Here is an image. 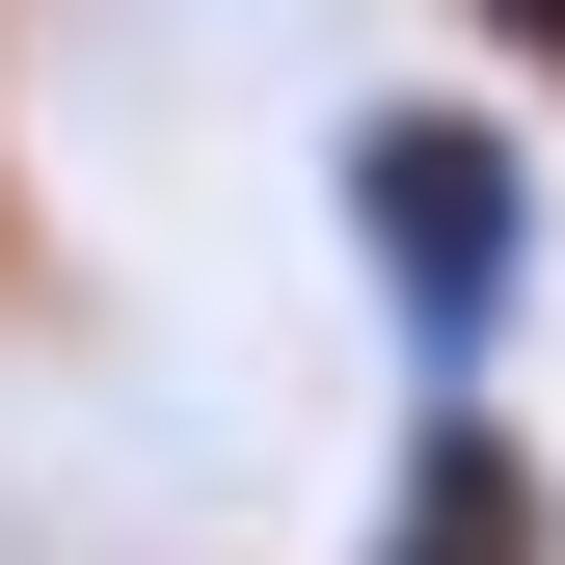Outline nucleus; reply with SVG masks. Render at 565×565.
Here are the masks:
<instances>
[{"mask_svg": "<svg viewBox=\"0 0 565 565\" xmlns=\"http://www.w3.org/2000/svg\"><path fill=\"white\" fill-rule=\"evenodd\" d=\"M377 565H539V484H512V431L431 377V458H404V539Z\"/></svg>", "mask_w": 565, "mask_h": 565, "instance_id": "obj_2", "label": "nucleus"}, {"mask_svg": "<svg viewBox=\"0 0 565 565\" xmlns=\"http://www.w3.org/2000/svg\"><path fill=\"white\" fill-rule=\"evenodd\" d=\"M350 243L404 297V377H484L512 350V135L484 108H377L350 135Z\"/></svg>", "mask_w": 565, "mask_h": 565, "instance_id": "obj_1", "label": "nucleus"}, {"mask_svg": "<svg viewBox=\"0 0 565 565\" xmlns=\"http://www.w3.org/2000/svg\"><path fill=\"white\" fill-rule=\"evenodd\" d=\"M512 28H539V54H565V0H512Z\"/></svg>", "mask_w": 565, "mask_h": 565, "instance_id": "obj_3", "label": "nucleus"}]
</instances>
